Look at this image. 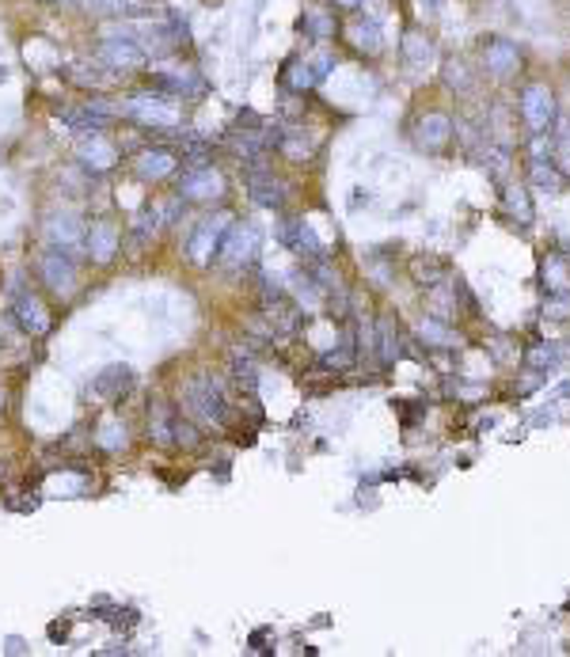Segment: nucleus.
<instances>
[{
  "label": "nucleus",
  "mask_w": 570,
  "mask_h": 657,
  "mask_svg": "<svg viewBox=\"0 0 570 657\" xmlns=\"http://www.w3.org/2000/svg\"><path fill=\"white\" fill-rule=\"evenodd\" d=\"M118 114H126V118L141 122L145 130H164V134L175 130V126L183 122L179 99L167 95V92H160V88H152V92H134V95L118 107Z\"/></svg>",
  "instance_id": "obj_1"
},
{
  "label": "nucleus",
  "mask_w": 570,
  "mask_h": 657,
  "mask_svg": "<svg viewBox=\"0 0 570 657\" xmlns=\"http://www.w3.org/2000/svg\"><path fill=\"white\" fill-rule=\"evenodd\" d=\"M183 403H187V410L194 414L198 422H206V426H224L228 422V403H224V392H221V384L213 380V377H194L191 384H187V392H183Z\"/></svg>",
  "instance_id": "obj_2"
},
{
  "label": "nucleus",
  "mask_w": 570,
  "mask_h": 657,
  "mask_svg": "<svg viewBox=\"0 0 570 657\" xmlns=\"http://www.w3.org/2000/svg\"><path fill=\"white\" fill-rule=\"evenodd\" d=\"M517 110H521V122L529 126V134H551L555 126V92L548 88V84H525L521 88V99H517Z\"/></svg>",
  "instance_id": "obj_3"
},
{
  "label": "nucleus",
  "mask_w": 570,
  "mask_h": 657,
  "mask_svg": "<svg viewBox=\"0 0 570 657\" xmlns=\"http://www.w3.org/2000/svg\"><path fill=\"white\" fill-rule=\"evenodd\" d=\"M99 61L114 69V73H137V69H145L149 53L141 50V42L134 38L130 27H126V31H114L99 42Z\"/></svg>",
  "instance_id": "obj_4"
},
{
  "label": "nucleus",
  "mask_w": 570,
  "mask_h": 657,
  "mask_svg": "<svg viewBox=\"0 0 570 657\" xmlns=\"http://www.w3.org/2000/svg\"><path fill=\"white\" fill-rule=\"evenodd\" d=\"M38 274H42V281H46V289L53 296H73L77 293V263H73V255L61 251V247L42 251Z\"/></svg>",
  "instance_id": "obj_5"
},
{
  "label": "nucleus",
  "mask_w": 570,
  "mask_h": 657,
  "mask_svg": "<svg viewBox=\"0 0 570 657\" xmlns=\"http://www.w3.org/2000/svg\"><path fill=\"white\" fill-rule=\"evenodd\" d=\"M179 198L183 202H217V198H224V175L217 167H187L179 179Z\"/></svg>",
  "instance_id": "obj_6"
},
{
  "label": "nucleus",
  "mask_w": 570,
  "mask_h": 657,
  "mask_svg": "<svg viewBox=\"0 0 570 657\" xmlns=\"http://www.w3.org/2000/svg\"><path fill=\"white\" fill-rule=\"evenodd\" d=\"M228 228H232V217H224V213H221V217H206V221H198L194 236H191V244H187L191 259H194L198 266H206V263H213V255H221V244H224Z\"/></svg>",
  "instance_id": "obj_7"
},
{
  "label": "nucleus",
  "mask_w": 570,
  "mask_h": 657,
  "mask_svg": "<svg viewBox=\"0 0 570 657\" xmlns=\"http://www.w3.org/2000/svg\"><path fill=\"white\" fill-rule=\"evenodd\" d=\"M259 244H263V236H259L255 224H232L228 236H224V244H221V255H224L228 266H251L255 259H259Z\"/></svg>",
  "instance_id": "obj_8"
},
{
  "label": "nucleus",
  "mask_w": 570,
  "mask_h": 657,
  "mask_svg": "<svg viewBox=\"0 0 570 657\" xmlns=\"http://www.w3.org/2000/svg\"><path fill=\"white\" fill-rule=\"evenodd\" d=\"M118 247H122V232H118V224L107 217H99L88 232H84V251H88L92 263H110L114 255H118Z\"/></svg>",
  "instance_id": "obj_9"
},
{
  "label": "nucleus",
  "mask_w": 570,
  "mask_h": 657,
  "mask_svg": "<svg viewBox=\"0 0 570 657\" xmlns=\"http://www.w3.org/2000/svg\"><path fill=\"white\" fill-rule=\"evenodd\" d=\"M278 239L289 251H301V255H308L312 263L316 259H323V244H320V236H316V228H312L308 221H297V217H285L281 224H278Z\"/></svg>",
  "instance_id": "obj_10"
},
{
  "label": "nucleus",
  "mask_w": 570,
  "mask_h": 657,
  "mask_svg": "<svg viewBox=\"0 0 570 657\" xmlns=\"http://www.w3.org/2000/svg\"><path fill=\"white\" fill-rule=\"evenodd\" d=\"M449 137H452V118H449V114L426 110L422 118L415 122V145L422 152H441L449 145Z\"/></svg>",
  "instance_id": "obj_11"
},
{
  "label": "nucleus",
  "mask_w": 570,
  "mask_h": 657,
  "mask_svg": "<svg viewBox=\"0 0 570 657\" xmlns=\"http://www.w3.org/2000/svg\"><path fill=\"white\" fill-rule=\"evenodd\" d=\"M248 194H251V202L263 206V209H281L285 198H289L285 182L274 175V171H266V167L248 171Z\"/></svg>",
  "instance_id": "obj_12"
},
{
  "label": "nucleus",
  "mask_w": 570,
  "mask_h": 657,
  "mask_svg": "<svg viewBox=\"0 0 570 657\" xmlns=\"http://www.w3.org/2000/svg\"><path fill=\"white\" fill-rule=\"evenodd\" d=\"M152 88H160L175 99H194L206 92V80L194 69H160V73H152Z\"/></svg>",
  "instance_id": "obj_13"
},
{
  "label": "nucleus",
  "mask_w": 570,
  "mask_h": 657,
  "mask_svg": "<svg viewBox=\"0 0 570 657\" xmlns=\"http://www.w3.org/2000/svg\"><path fill=\"white\" fill-rule=\"evenodd\" d=\"M483 65H487L491 77L506 80L521 69V50L509 38H491V42H483Z\"/></svg>",
  "instance_id": "obj_14"
},
{
  "label": "nucleus",
  "mask_w": 570,
  "mask_h": 657,
  "mask_svg": "<svg viewBox=\"0 0 570 657\" xmlns=\"http://www.w3.org/2000/svg\"><path fill=\"white\" fill-rule=\"evenodd\" d=\"M84 232H88V228H84V221L77 217V213H53L50 224H46L50 244L69 251V255H73L77 247H84Z\"/></svg>",
  "instance_id": "obj_15"
},
{
  "label": "nucleus",
  "mask_w": 570,
  "mask_h": 657,
  "mask_svg": "<svg viewBox=\"0 0 570 657\" xmlns=\"http://www.w3.org/2000/svg\"><path fill=\"white\" fill-rule=\"evenodd\" d=\"M77 160L88 171H110L118 164V149H114L103 134H88V137H80V145H77Z\"/></svg>",
  "instance_id": "obj_16"
},
{
  "label": "nucleus",
  "mask_w": 570,
  "mask_h": 657,
  "mask_svg": "<svg viewBox=\"0 0 570 657\" xmlns=\"http://www.w3.org/2000/svg\"><path fill=\"white\" fill-rule=\"evenodd\" d=\"M12 316H16V323L35 338H42L50 331V316H46V308H42V301L35 293H20L16 304H12Z\"/></svg>",
  "instance_id": "obj_17"
},
{
  "label": "nucleus",
  "mask_w": 570,
  "mask_h": 657,
  "mask_svg": "<svg viewBox=\"0 0 570 657\" xmlns=\"http://www.w3.org/2000/svg\"><path fill=\"white\" fill-rule=\"evenodd\" d=\"M263 316L270 320L278 335H293L297 323H301V312H297L293 301H285L281 293H263Z\"/></svg>",
  "instance_id": "obj_18"
},
{
  "label": "nucleus",
  "mask_w": 570,
  "mask_h": 657,
  "mask_svg": "<svg viewBox=\"0 0 570 657\" xmlns=\"http://www.w3.org/2000/svg\"><path fill=\"white\" fill-rule=\"evenodd\" d=\"M179 167V152L175 149H145L137 156V175L141 179H167L171 171Z\"/></svg>",
  "instance_id": "obj_19"
},
{
  "label": "nucleus",
  "mask_w": 570,
  "mask_h": 657,
  "mask_svg": "<svg viewBox=\"0 0 570 657\" xmlns=\"http://www.w3.org/2000/svg\"><path fill=\"white\" fill-rule=\"evenodd\" d=\"M346 38H350V46L358 50V53H365V57H377L380 50H384V35H380V23L377 20H354L350 27H346Z\"/></svg>",
  "instance_id": "obj_20"
},
{
  "label": "nucleus",
  "mask_w": 570,
  "mask_h": 657,
  "mask_svg": "<svg viewBox=\"0 0 570 657\" xmlns=\"http://www.w3.org/2000/svg\"><path fill=\"white\" fill-rule=\"evenodd\" d=\"M540 278H544L548 296H566L570 293V255L551 251L544 266H540Z\"/></svg>",
  "instance_id": "obj_21"
},
{
  "label": "nucleus",
  "mask_w": 570,
  "mask_h": 657,
  "mask_svg": "<svg viewBox=\"0 0 570 657\" xmlns=\"http://www.w3.org/2000/svg\"><path fill=\"white\" fill-rule=\"evenodd\" d=\"M130 384H134V369L130 365H107L103 373L95 377V395H103V399H122L126 392H130Z\"/></svg>",
  "instance_id": "obj_22"
},
{
  "label": "nucleus",
  "mask_w": 570,
  "mask_h": 657,
  "mask_svg": "<svg viewBox=\"0 0 570 657\" xmlns=\"http://www.w3.org/2000/svg\"><path fill=\"white\" fill-rule=\"evenodd\" d=\"M175 418L179 410L171 403H152L149 407V437L156 445H175Z\"/></svg>",
  "instance_id": "obj_23"
},
{
  "label": "nucleus",
  "mask_w": 570,
  "mask_h": 657,
  "mask_svg": "<svg viewBox=\"0 0 570 657\" xmlns=\"http://www.w3.org/2000/svg\"><path fill=\"white\" fill-rule=\"evenodd\" d=\"M377 350H380V361L384 365H395L399 357H403V335H399V327L392 316H380L377 320Z\"/></svg>",
  "instance_id": "obj_24"
},
{
  "label": "nucleus",
  "mask_w": 570,
  "mask_h": 657,
  "mask_svg": "<svg viewBox=\"0 0 570 657\" xmlns=\"http://www.w3.org/2000/svg\"><path fill=\"white\" fill-rule=\"evenodd\" d=\"M419 338L430 342V346H441V350L460 346V335H456L452 327H449L445 320H437V316H422V320H419Z\"/></svg>",
  "instance_id": "obj_25"
},
{
  "label": "nucleus",
  "mask_w": 570,
  "mask_h": 657,
  "mask_svg": "<svg viewBox=\"0 0 570 657\" xmlns=\"http://www.w3.org/2000/svg\"><path fill=\"white\" fill-rule=\"evenodd\" d=\"M156 224H160V209H145V213H137V217H134V224H130V247H134V255L149 247V239L156 236Z\"/></svg>",
  "instance_id": "obj_26"
},
{
  "label": "nucleus",
  "mask_w": 570,
  "mask_h": 657,
  "mask_svg": "<svg viewBox=\"0 0 570 657\" xmlns=\"http://www.w3.org/2000/svg\"><path fill=\"white\" fill-rule=\"evenodd\" d=\"M399 46H403V57H407V65H426L434 57V42H430V35L426 31H407L403 35V42H399Z\"/></svg>",
  "instance_id": "obj_27"
},
{
  "label": "nucleus",
  "mask_w": 570,
  "mask_h": 657,
  "mask_svg": "<svg viewBox=\"0 0 570 657\" xmlns=\"http://www.w3.org/2000/svg\"><path fill=\"white\" fill-rule=\"evenodd\" d=\"M529 182H533L536 191L559 194V191H563V171L555 167L551 160H533V167H529Z\"/></svg>",
  "instance_id": "obj_28"
},
{
  "label": "nucleus",
  "mask_w": 570,
  "mask_h": 657,
  "mask_svg": "<svg viewBox=\"0 0 570 657\" xmlns=\"http://www.w3.org/2000/svg\"><path fill=\"white\" fill-rule=\"evenodd\" d=\"M293 293H297V304H308V308H320L323 301V285L312 278V274H293Z\"/></svg>",
  "instance_id": "obj_29"
},
{
  "label": "nucleus",
  "mask_w": 570,
  "mask_h": 657,
  "mask_svg": "<svg viewBox=\"0 0 570 657\" xmlns=\"http://www.w3.org/2000/svg\"><path fill=\"white\" fill-rule=\"evenodd\" d=\"M316 73H312V65H308V57H301V61H293L289 69H285V88H293V92H308V88H316Z\"/></svg>",
  "instance_id": "obj_30"
},
{
  "label": "nucleus",
  "mask_w": 570,
  "mask_h": 657,
  "mask_svg": "<svg viewBox=\"0 0 570 657\" xmlns=\"http://www.w3.org/2000/svg\"><path fill=\"white\" fill-rule=\"evenodd\" d=\"M305 31L316 38V42H327V38L335 35V16L327 8H312L308 16H305Z\"/></svg>",
  "instance_id": "obj_31"
},
{
  "label": "nucleus",
  "mask_w": 570,
  "mask_h": 657,
  "mask_svg": "<svg viewBox=\"0 0 570 657\" xmlns=\"http://www.w3.org/2000/svg\"><path fill=\"white\" fill-rule=\"evenodd\" d=\"M441 77H445V84H449L452 92H472V84H476L472 69H468L460 57H449V61H445V73H441Z\"/></svg>",
  "instance_id": "obj_32"
},
{
  "label": "nucleus",
  "mask_w": 570,
  "mask_h": 657,
  "mask_svg": "<svg viewBox=\"0 0 570 657\" xmlns=\"http://www.w3.org/2000/svg\"><path fill=\"white\" fill-rule=\"evenodd\" d=\"M411 274H415V281L419 285H426V289H430V285H437V281H445V266H441L437 259H419L411 263Z\"/></svg>",
  "instance_id": "obj_33"
},
{
  "label": "nucleus",
  "mask_w": 570,
  "mask_h": 657,
  "mask_svg": "<svg viewBox=\"0 0 570 657\" xmlns=\"http://www.w3.org/2000/svg\"><path fill=\"white\" fill-rule=\"evenodd\" d=\"M506 209H509V217H517L521 224H533V202H529V191L509 187V191H506Z\"/></svg>",
  "instance_id": "obj_34"
},
{
  "label": "nucleus",
  "mask_w": 570,
  "mask_h": 657,
  "mask_svg": "<svg viewBox=\"0 0 570 657\" xmlns=\"http://www.w3.org/2000/svg\"><path fill=\"white\" fill-rule=\"evenodd\" d=\"M281 152L289 156L293 164H308V156H312V141H305V134H301V130H285Z\"/></svg>",
  "instance_id": "obj_35"
},
{
  "label": "nucleus",
  "mask_w": 570,
  "mask_h": 657,
  "mask_svg": "<svg viewBox=\"0 0 570 657\" xmlns=\"http://www.w3.org/2000/svg\"><path fill=\"white\" fill-rule=\"evenodd\" d=\"M77 4L95 12V16H130V12H137L134 0H77Z\"/></svg>",
  "instance_id": "obj_36"
},
{
  "label": "nucleus",
  "mask_w": 570,
  "mask_h": 657,
  "mask_svg": "<svg viewBox=\"0 0 570 657\" xmlns=\"http://www.w3.org/2000/svg\"><path fill=\"white\" fill-rule=\"evenodd\" d=\"M95 441H99V445H103L107 452H118V449H126V441H130V437H126V426H122V422L107 418L103 426H99V437H95Z\"/></svg>",
  "instance_id": "obj_37"
},
{
  "label": "nucleus",
  "mask_w": 570,
  "mask_h": 657,
  "mask_svg": "<svg viewBox=\"0 0 570 657\" xmlns=\"http://www.w3.org/2000/svg\"><path fill=\"white\" fill-rule=\"evenodd\" d=\"M232 380L240 384V388L255 392V384H259V373H255V365H251V361H244V357H236V361H232Z\"/></svg>",
  "instance_id": "obj_38"
},
{
  "label": "nucleus",
  "mask_w": 570,
  "mask_h": 657,
  "mask_svg": "<svg viewBox=\"0 0 570 657\" xmlns=\"http://www.w3.org/2000/svg\"><path fill=\"white\" fill-rule=\"evenodd\" d=\"M551 160L559 164L563 175H570V130H559V137H555V145H551Z\"/></svg>",
  "instance_id": "obj_39"
},
{
  "label": "nucleus",
  "mask_w": 570,
  "mask_h": 657,
  "mask_svg": "<svg viewBox=\"0 0 570 657\" xmlns=\"http://www.w3.org/2000/svg\"><path fill=\"white\" fill-rule=\"evenodd\" d=\"M198 441H202V437H198V426H194L191 418H183V414H179V418H175V445L194 449Z\"/></svg>",
  "instance_id": "obj_40"
},
{
  "label": "nucleus",
  "mask_w": 570,
  "mask_h": 657,
  "mask_svg": "<svg viewBox=\"0 0 570 657\" xmlns=\"http://www.w3.org/2000/svg\"><path fill=\"white\" fill-rule=\"evenodd\" d=\"M525 361H529L533 369H551L555 361H559V350H555V346H533Z\"/></svg>",
  "instance_id": "obj_41"
},
{
  "label": "nucleus",
  "mask_w": 570,
  "mask_h": 657,
  "mask_svg": "<svg viewBox=\"0 0 570 657\" xmlns=\"http://www.w3.org/2000/svg\"><path fill=\"white\" fill-rule=\"evenodd\" d=\"M320 361H323L327 369H346V365L354 361V346H350V342H342V350H327Z\"/></svg>",
  "instance_id": "obj_42"
},
{
  "label": "nucleus",
  "mask_w": 570,
  "mask_h": 657,
  "mask_svg": "<svg viewBox=\"0 0 570 657\" xmlns=\"http://www.w3.org/2000/svg\"><path fill=\"white\" fill-rule=\"evenodd\" d=\"M308 65H312V73H316V80H323V77L335 69V57L327 53V50H316V53L308 57Z\"/></svg>",
  "instance_id": "obj_43"
},
{
  "label": "nucleus",
  "mask_w": 570,
  "mask_h": 657,
  "mask_svg": "<svg viewBox=\"0 0 570 657\" xmlns=\"http://www.w3.org/2000/svg\"><path fill=\"white\" fill-rule=\"evenodd\" d=\"M487 167H491V175H506V167H509L506 149H487Z\"/></svg>",
  "instance_id": "obj_44"
},
{
  "label": "nucleus",
  "mask_w": 570,
  "mask_h": 657,
  "mask_svg": "<svg viewBox=\"0 0 570 657\" xmlns=\"http://www.w3.org/2000/svg\"><path fill=\"white\" fill-rule=\"evenodd\" d=\"M548 316H551V320H566V316H570V293H566V296H551Z\"/></svg>",
  "instance_id": "obj_45"
},
{
  "label": "nucleus",
  "mask_w": 570,
  "mask_h": 657,
  "mask_svg": "<svg viewBox=\"0 0 570 657\" xmlns=\"http://www.w3.org/2000/svg\"><path fill=\"white\" fill-rule=\"evenodd\" d=\"M335 4H338V8H362L365 0H335Z\"/></svg>",
  "instance_id": "obj_46"
},
{
  "label": "nucleus",
  "mask_w": 570,
  "mask_h": 657,
  "mask_svg": "<svg viewBox=\"0 0 570 657\" xmlns=\"http://www.w3.org/2000/svg\"><path fill=\"white\" fill-rule=\"evenodd\" d=\"M46 4H50V8H73L77 0H46Z\"/></svg>",
  "instance_id": "obj_47"
},
{
  "label": "nucleus",
  "mask_w": 570,
  "mask_h": 657,
  "mask_svg": "<svg viewBox=\"0 0 570 657\" xmlns=\"http://www.w3.org/2000/svg\"><path fill=\"white\" fill-rule=\"evenodd\" d=\"M422 12H430V16H437V0H422Z\"/></svg>",
  "instance_id": "obj_48"
},
{
  "label": "nucleus",
  "mask_w": 570,
  "mask_h": 657,
  "mask_svg": "<svg viewBox=\"0 0 570 657\" xmlns=\"http://www.w3.org/2000/svg\"><path fill=\"white\" fill-rule=\"evenodd\" d=\"M0 407H4V392H0Z\"/></svg>",
  "instance_id": "obj_49"
}]
</instances>
